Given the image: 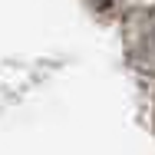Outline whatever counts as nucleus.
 Wrapping results in <instances>:
<instances>
[{
	"label": "nucleus",
	"mask_w": 155,
	"mask_h": 155,
	"mask_svg": "<svg viewBox=\"0 0 155 155\" xmlns=\"http://www.w3.org/2000/svg\"><path fill=\"white\" fill-rule=\"evenodd\" d=\"M122 46L129 66L155 83V7H132L125 13Z\"/></svg>",
	"instance_id": "f257e3e1"
}]
</instances>
